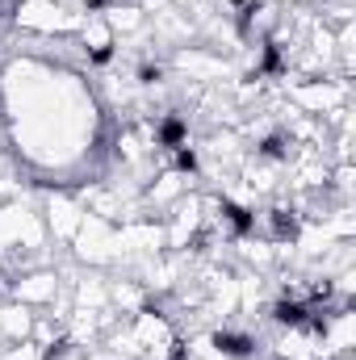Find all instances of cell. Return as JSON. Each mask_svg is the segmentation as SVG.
Here are the masks:
<instances>
[{
	"label": "cell",
	"instance_id": "6da1fadb",
	"mask_svg": "<svg viewBox=\"0 0 356 360\" xmlns=\"http://www.w3.org/2000/svg\"><path fill=\"white\" fill-rule=\"evenodd\" d=\"M289 101L302 109V113H344V101H348V84L344 80H298Z\"/></svg>",
	"mask_w": 356,
	"mask_h": 360
},
{
	"label": "cell",
	"instance_id": "7a4b0ae2",
	"mask_svg": "<svg viewBox=\"0 0 356 360\" xmlns=\"http://www.w3.org/2000/svg\"><path fill=\"white\" fill-rule=\"evenodd\" d=\"M252 235H260L265 243L285 248V243H293V239L302 235V214H298L293 205L276 201V205H268L265 214H256V231H252Z\"/></svg>",
	"mask_w": 356,
	"mask_h": 360
},
{
	"label": "cell",
	"instance_id": "3957f363",
	"mask_svg": "<svg viewBox=\"0 0 356 360\" xmlns=\"http://www.w3.org/2000/svg\"><path fill=\"white\" fill-rule=\"evenodd\" d=\"M210 352L218 360H252L260 352V344H256V335H248V331H231V327H218L214 335H210Z\"/></svg>",
	"mask_w": 356,
	"mask_h": 360
},
{
	"label": "cell",
	"instance_id": "277c9868",
	"mask_svg": "<svg viewBox=\"0 0 356 360\" xmlns=\"http://www.w3.org/2000/svg\"><path fill=\"white\" fill-rule=\"evenodd\" d=\"M80 42H84V55L92 63H109L113 59V46H117V34L105 17H89L84 30H80Z\"/></svg>",
	"mask_w": 356,
	"mask_h": 360
},
{
	"label": "cell",
	"instance_id": "5b68a950",
	"mask_svg": "<svg viewBox=\"0 0 356 360\" xmlns=\"http://www.w3.org/2000/svg\"><path fill=\"white\" fill-rule=\"evenodd\" d=\"M151 143H155V151H177V147H184L189 143V122L180 113L155 117L151 122Z\"/></svg>",
	"mask_w": 356,
	"mask_h": 360
},
{
	"label": "cell",
	"instance_id": "8992f818",
	"mask_svg": "<svg viewBox=\"0 0 356 360\" xmlns=\"http://www.w3.org/2000/svg\"><path fill=\"white\" fill-rule=\"evenodd\" d=\"M55 289H59L55 272H38V276H25L21 285H13V297H17L21 306H34V302H51Z\"/></svg>",
	"mask_w": 356,
	"mask_h": 360
},
{
	"label": "cell",
	"instance_id": "52a82bcc",
	"mask_svg": "<svg viewBox=\"0 0 356 360\" xmlns=\"http://www.w3.org/2000/svg\"><path fill=\"white\" fill-rule=\"evenodd\" d=\"M172 155V172H180V176H193L197 168H201V160H197V151L184 143V147H177V151H168Z\"/></svg>",
	"mask_w": 356,
	"mask_h": 360
},
{
	"label": "cell",
	"instance_id": "ba28073f",
	"mask_svg": "<svg viewBox=\"0 0 356 360\" xmlns=\"http://www.w3.org/2000/svg\"><path fill=\"white\" fill-rule=\"evenodd\" d=\"M0 327H4V335H13V340H25V335H30V319H25V310H8V314H0Z\"/></svg>",
	"mask_w": 356,
	"mask_h": 360
},
{
	"label": "cell",
	"instance_id": "9c48e42d",
	"mask_svg": "<svg viewBox=\"0 0 356 360\" xmlns=\"http://www.w3.org/2000/svg\"><path fill=\"white\" fill-rule=\"evenodd\" d=\"M139 84H164V63L143 59V63H139Z\"/></svg>",
	"mask_w": 356,
	"mask_h": 360
},
{
	"label": "cell",
	"instance_id": "30bf717a",
	"mask_svg": "<svg viewBox=\"0 0 356 360\" xmlns=\"http://www.w3.org/2000/svg\"><path fill=\"white\" fill-rule=\"evenodd\" d=\"M0 360H42V352H38V344H30V340H25V344H13Z\"/></svg>",
	"mask_w": 356,
	"mask_h": 360
},
{
	"label": "cell",
	"instance_id": "8fae6325",
	"mask_svg": "<svg viewBox=\"0 0 356 360\" xmlns=\"http://www.w3.org/2000/svg\"><path fill=\"white\" fill-rule=\"evenodd\" d=\"M113 4H117V0H84L89 13H105V8H113Z\"/></svg>",
	"mask_w": 356,
	"mask_h": 360
},
{
	"label": "cell",
	"instance_id": "7c38bea8",
	"mask_svg": "<svg viewBox=\"0 0 356 360\" xmlns=\"http://www.w3.org/2000/svg\"><path fill=\"white\" fill-rule=\"evenodd\" d=\"M227 4H231V8H239V4H248V0H227Z\"/></svg>",
	"mask_w": 356,
	"mask_h": 360
},
{
	"label": "cell",
	"instance_id": "4fadbf2b",
	"mask_svg": "<svg viewBox=\"0 0 356 360\" xmlns=\"http://www.w3.org/2000/svg\"><path fill=\"white\" fill-rule=\"evenodd\" d=\"M117 4H122V0H117ZM126 4H130V0H126Z\"/></svg>",
	"mask_w": 356,
	"mask_h": 360
},
{
	"label": "cell",
	"instance_id": "5bb4252c",
	"mask_svg": "<svg viewBox=\"0 0 356 360\" xmlns=\"http://www.w3.org/2000/svg\"><path fill=\"white\" fill-rule=\"evenodd\" d=\"M293 4H298V0H293Z\"/></svg>",
	"mask_w": 356,
	"mask_h": 360
}]
</instances>
